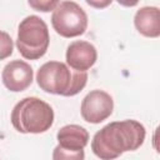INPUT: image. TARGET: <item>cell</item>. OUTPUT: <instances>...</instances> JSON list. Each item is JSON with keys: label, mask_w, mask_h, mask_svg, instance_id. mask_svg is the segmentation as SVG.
<instances>
[{"label": "cell", "mask_w": 160, "mask_h": 160, "mask_svg": "<svg viewBox=\"0 0 160 160\" xmlns=\"http://www.w3.org/2000/svg\"><path fill=\"white\" fill-rule=\"evenodd\" d=\"M85 1L88 5H90L95 9H105L112 2V0H85Z\"/></svg>", "instance_id": "obj_13"}, {"label": "cell", "mask_w": 160, "mask_h": 160, "mask_svg": "<svg viewBox=\"0 0 160 160\" xmlns=\"http://www.w3.org/2000/svg\"><path fill=\"white\" fill-rule=\"evenodd\" d=\"M66 64L79 71L89 70L98 59V51L95 46L84 40L72 41L66 50Z\"/></svg>", "instance_id": "obj_9"}, {"label": "cell", "mask_w": 160, "mask_h": 160, "mask_svg": "<svg viewBox=\"0 0 160 160\" xmlns=\"http://www.w3.org/2000/svg\"><path fill=\"white\" fill-rule=\"evenodd\" d=\"M59 145L54 149L52 159H76L85 158L84 148L89 142V132L85 128L75 124L62 126L56 135Z\"/></svg>", "instance_id": "obj_6"}, {"label": "cell", "mask_w": 160, "mask_h": 160, "mask_svg": "<svg viewBox=\"0 0 160 160\" xmlns=\"http://www.w3.org/2000/svg\"><path fill=\"white\" fill-rule=\"evenodd\" d=\"M36 81L45 92L74 96L85 88L88 72L74 70L61 61H48L38 70Z\"/></svg>", "instance_id": "obj_2"}, {"label": "cell", "mask_w": 160, "mask_h": 160, "mask_svg": "<svg viewBox=\"0 0 160 160\" xmlns=\"http://www.w3.org/2000/svg\"><path fill=\"white\" fill-rule=\"evenodd\" d=\"M60 0H28L30 8H32L36 11H41V12H49L52 11Z\"/></svg>", "instance_id": "obj_12"}, {"label": "cell", "mask_w": 160, "mask_h": 160, "mask_svg": "<svg viewBox=\"0 0 160 160\" xmlns=\"http://www.w3.org/2000/svg\"><path fill=\"white\" fill-rule=\"evenodd\" d=\"M120 5H122V6H126V8H132V6H135V5H138V2H139V0H116Z\"/></svg>", "instance_id": "obj_14"}, {"label": "cell", "mask_w": 160, "mask_h": 160, "mask_svg": "<svg viewBox=\"0 0 160 160\" xmlns=\"http://www.w3.org/2000/svg\"><path fill=\"white\" fill-rule=\"evenodd\" d=\"M114 110V100L104 90L90 91L81 101L80 112L82 119L90 124H100L106 120Z\"/></svg>", "instance_id": "obj_7"}, {"label": "cell", "mask_w": 160, "mask_h": 160, "mask_svg": "<svg viewBox=\"0 0 160 160\" xmlns=\"http://www.w3.org/2000/svg\"><path fill=\"white\" fill-rule=\"evenodd\" d=\"M51 25L62 38H75L82 35L88 28V15L84 9L70 0L58 4L52 10Z\"/></svg>", "instance_id": "obj_5"}, {"label": "cell", "mask_w": 160, "mask_h": 160, "mask_svg": "<svg viewBox=\"0 0 160 160\" xmlns=\"http://www.w3.org/2000/svg\"><path fill=\"white\" fill-rule=\"evenodd\" d=\"M50 35L45 21L36 16H26L19 24L16 46L22 58L28 60H38L48 51Z\"/></svg>", "instance_id": "obj_4"}, {"label": "cell", "mask_w": 160, "mask_h": 160, "mask_svg": "<svg viewBox=\"0 0 160 160\" xmlns=\"http://www.w3.org/2000/svg\"><path fill=\"white\" fill-rule=\"evenodd\" d=\"M145 135L144 125L136 120L114 121L94 135L91 150L100 159H116L125 151L138 150L144 144Z\"/></svg>", "instance_id": "obj_1"}, {"label": "cell", "mask_w": 160, "mask_h": 160, "mask_svg": "<svg viewBox=\"0 0 160 160\" xmlns=\"http://www.w3.org/2000/svg\"><path fill=\"white\" fill-rule=\"evenodd\" d=\"M12 50H14L12 39L8 32L0 30V60L9 58L12 54Z\"/></svg>", "instance_id": "obj_11"}, {"label": "cell", "mask_w": 160, "mask_h": 160, "mask_svg": "<svg viewBox=\"0 0 160 160\" xmlns=\"http://www.w3.org/2000/svg\"><path fill=\"white\" fill-rule=\"evenodd\" d=\"M136 30L146 38H158L160 35V11L156 6H144L134 16Z\"/></svg>", "instance_id": "obj_10"}, {"label": "cell", "mask_w": 160, "mask_h": 160, "mask_svg": "<svg viewBox=\"0 0 160 160\" xmlns=\"http://www.w3.org/2000/svg\"><path fill=\"white\" fill-rule=\"evenodd\" d=\"M54 122V110L44 100L29 96L20 100L11 111V124L22 134L48 131Z\"/></svg>", "instance_id": "obj_3"}, {"label": "cell", "mask_w": 160, "mask_h": 160, "mask_svg": "<svg viewBox=\"0 0 160 160\" xmlns=\"http://www.w3.org/2000/svg\"><path fill=\"white\" fill-rule=\"evenodd\" d=\"M34 78L32 68L24 60H12L2 69L1 79L5 88L12 92L24 91L28 89Z\"/></svg>", "instance_id": "obj_8"}]
</instances>
